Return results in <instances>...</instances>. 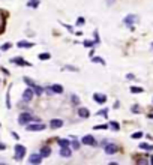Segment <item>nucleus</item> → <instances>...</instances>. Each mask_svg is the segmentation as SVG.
<instances>
[{
  "mask_svg": "<svg viewBox=\"0 0 153 165\" xmlns=\"http://www.w3.org/2000/svg\"><path fill=\"white\" fill-rule=\"evenodd\" d=\"M18 122H20V125H29V123H32V122H41V119L33 117L30 113H21V114H20Z\"/></svg>",
  "mask_w": 153,
  "mask_h": 165,
  "instance_id": "1",
  "label": "nucleus"
},
{
  "mask_svg": "<svg viewBox=\"0 0 153 165\" xmlns=\"http://www.w3.org/2000/svg\"><path fill=\"white\" fill-rule=\"evenodd\" d=\"M47 92H48L50 95H62L63 93V87L60 84H53L50 87H47Z\"/></svg>",
  "mask_w": 153,
  "mask_h": 165,
  "instance_id": "2",
  "label": "nucleus"
},
{
  "mask_svg": "<svg viewBox=\"0 0 153 165\" xmlns=\"http://www.w3.org/2000/svg\"><path fill=\"white\" fill-rule=\"evenodd\" d=\"M45 129V125H42L41 122H33L32 125H27V131L30 132H38V131H44Z\"/></svg>",
  "mask_w": 153,
  "mask_h": 165,
  "instance_id": "3",
  "label": "nucleus"
},
{
  "mask_svg": "<svg viewBox=\"0 0 153 165\" xmlns=\"http://www.w3.org/2000/svg\"><path fill=\"white\" fill-rule=\"evenodd\" d=\"M14 150H15V156H17V159H23V158H24V155L27 153V150H26V147H24V146H21V144H17Z\"/></svg>",
  "mask_w": 153,
  "mask_h": 165,
  "instance_id": "4",
  "label": "nucleus"
},
{
  "mask_svg": "<svg viewBox=\"0 0 153 165\" xmlns=\"http://www.w3.org/2000/svg\"><path fill=\"white\" fill-rule=\"evenodd\" d=\"M104 150H105V153H107V155H114V153H117L119 147L116 146V144H113V143H107L104 146Z\"/></svg>",
  "mask_w": 153,
  "mask_h": 165,
  "instance_id": "5",
  "label": "nucleus"
},
{
  "mask_svg": "<svg viewBox=\"0 0 153 165\" xmlns=\"http://www.w3.org/2000/svg\"><path fill=\"white\" fill-rule=\"evenodd\" d=\"M81 143L86 144V146H96V140L93 135H84L81 138Z\"/></svg>",
  "mask_w": 153,
  "mask_h": 165,
  "instance_id": "6",
  "label": "nucleus"
},
{
  "mask_svg": "<svg viewBox=\"0 0 153 165\" xmlns=\"http://www.w3.org/2000/svg\"><path fill=\"white\" fill-rule=\"evenodd\" d=\"M137 20H138V17H137V15L129 14V15H126V17L123 18V23H125L126 26H129V27H132V24L137 23Z\"/></svg>",
  "mask_w": 153,
  "mask_h": 165,
  "instance_id": "7",
  "label": "nucleus"
},
{
  "mask_svg": "<svg viewBox=\"0 0 153 165\" xmlns=\"http://www.w3.org/2000/svg\"><path fill=\"white\" fill-rule=\"evenodd\" d=\"M63 126V120L62 119H51L50 120V128L51 129H60Z\"/></svg>",
  "mask_w": 153,
  "mask_h": 165,
  "instance_id": "8",
  "label": "nucleus"
},
{
  "mask_svg": "<svg viewBox=\"0 0 153 165\" xmlns=\"http://www.w3.org/2000/svg\"><path fill=\"white\" fill-rule=\"evenodd\" d=\"M33 95H35L33 89H26L24 93H23V101H24V102H30L32 99H33Z\"/></svg>",
  "mask_w": 153,
  "mask_h": 165,
  "instance_id": "9",
  "label": "nucleus"
},
{
  "mask_svg": "<svg viewBox=\"0 0 153 165\" xmlns=\"http://www.w3.org/2000/svg\"><path fill=\"white\" fill-rule=\"evenodd\" d=\"M93 99H95L98 104H101V105L107 102V96L102 95V93H95V95H93Z\"/></svg>",
  "mask_w": 153,
  "mask_h": 165,
  "instance_id": "10",
  "label": "nucleus"
},
{
  "mask_svg": "<svg viewBox=\"0 0 153 165\" xmlns=\"http://www.w3.org/2000/svg\"><path fill=\"white\" fill-rule=\"evenodd\" d=\"M29 162L30 164H41L42 162V156H41V153H35V155H32L30 158H29Z\"/></svg>",
  "mask_w": 153,
  "mask_h": 165,
  "instance_id": "11",
  "label": "nucleus"
},
{
  "mask_svg": "<svg viewBox=\"0 0 153 165\" xmlns=\"http://www.w3.org/2000/svg\"><path fill=\"white\" fill-rule=\"evenodd\" d=\"M11 63H15V65H20V66H30V63H27L26 60L20 57H15V59H11Z\"/></svg>",
  "mask_w": 153,
  "mask_h": 165,
  "instance_id": "12",
  "label": "nucleus"
},
{
  "mask_svg": "<svg viewBox=\"0 0 153 165\" xmlns=\"http://www.w3.org/2000/svg\"><path fill=\"white\" fill-rule=\"evenodd\" d=\"M78 116L83 119H89L90 117V111L87 108H78Z\"/></svg>",
  "mask_w": 153,
  "mask_h": 165,
  "instance_id": "13",
  "label": "nucleus"
},
{
  "mask_svg": "<svg viewBox=\"0 0 153 165\" xmlns=\"http://www.w3.org/2000/svg\"><path fill=\"white\" fill-rule=\"evenodd\" d=\"M17 47H18V48H32L33 44L29 42V41H20V42L17 44Z\"/></svg>",
  "mask_w": 153,
  "mask_h": 165,
  "instance_id": "14",
  "label": "nucleus"
},
{
  "mask_svg": "<svg viewBox=\"0 0 153 165\" xmlns=\"http://www.w3.org/2000/svg\"><path fill=\"white\" fill-rule=\"evenodd\" d=\"M60 155H62L63 158H69V156L72 155V150H71L69 147H60Z\"/></svg>",
  "mask_w": 153,
  "mask_h": 165,
  "instance_id": "15",
  "label": "nucleus"
},
{
  "mask_svg": "<svg viewBox=\"0 0 153 165\" xmlns=\"http://www.w3.org/2000/svg\"><path fill=\"white\" fill-rule=\"evenodd\" d=\"M39 153H41V156H42V158H48V156L51 155V149L45 146V147H42V149H41V152H39Z\"/></svg>",
  "mask_w": 153,
  "mask_h": 165,
  "instance_id": "16",
  "label": "nucleus"
},
{
  "mask_svg": "<svg viewBox=\"0 0 153 165\" xmlns=\"http://www.w3.org/2000/svg\"><path fill=\"white\" fill-rule=\"evenodd\" d=\"M57 143H59V146H60V147H69V144H71V141L66 140V138H60Z\"/></svg>",
  "mask_w": 153,
  "mask_h": 165,
  "instance_id": "17",
  "label": "nucleus"
},
{
  "mask_svg": "<svg viewBox=\"0 0 153 165\" xmlns=\"http://www.w3.org/2000/svg\"><path fill=\"white\" fill-rule=\"evenodd\" d=\"M27 6H29V8L36 9L38 6H39V0H29V2H27Z\"/></svg>",
  "mask_w": 153,
  "mask_h": 165,
  "instance_id": "18",
  "label": "nucleus"
},
{
  "mask_svg": "<svg viewBox=\"0 0 153 165\" xmlns=\"http://www.w3.org/2000/svg\"><path fill=\"white\" fill-rule=\"evenodd\" d=\"M50 59H51L50 53H41L39 54V60H50Z\"/></svg>",
  "mask_w": 153,
  "mask_h": 165,
  "instance_id": "19",
  "label": "nucleus"
},
{
  "mask_svg": "<svg viewBox=\"0 0 153 165\" xmlns=\"http://www.w3.org/2000/svg\"><path fill=\"white\" fill-rule=\"evenodd\" d=\"M32 89H33V92H35V95H42V93H44V89L39 87V86H36V84L33 86Z\"/></svg>",
  "mask_w": 153,
  "mask_h": 165,
  "instance_id": "20",
  "label": "nucleus"
},
{
  "mask_svg": "<svg viewBox=\"0 0 153 165\" xmlns=\"http://www.w3.org/2000/svg\"><path fill=\"white\" fill-rule=\"evenodd\" d=\"M108 126H110L113 131H119V129H120V125H119L117 122H110V123H108Z\"/></svg>",
  "mask_w": 153,
  "mask_h": 165,
  "instance_id": "21",
  "label": "nucleus"
},
{
  "mask_svg": "<svg viewBox=\"0 0 153 165\" xmlns=\"http://www.w3.org/2000/svg\"><path fill=\"white\" fill-rule=\"evenodd\" d=\"M140 149H144V150H153V146H150V144H146V143H141L140 144Z\"/></svg>",
  "mask_w": 153,
  "mask_h": 165,
  "instance_id": "22",
  "label": "nucleus"
},
{
  "mask_svg": "<svg viewBox=\"0 0 153 165\" xmlns=\"http://www.w3.org/2000/svg\"><path fill=\"white\" fill-rule=\"evenodd\" d=\"M83 45H84V47H87V48H92V47H95V45H96V42H93V41H84Z\"/></svg>",
  "mask_w": 153,
  "mask_h": 165,
  "instance_id": "23",
  "label": "nucleus"
},
{
  "mask_svg": "<svg viewBox=\"0 0 153 165\" xmlns=\"http://www.w3.org/2000/svg\"><path fill=\"white\" fill-rule=\"evenodd\" d=\"M132 93H143V89L141 87H131Z\"/></svg>",
  "mask_w": 153,
  "mask_h": 165,
  "instance_id": "24",
  "label": "nucleus"
},
{
  "mask_svg": "<svg viewBox=\"0 0 153 165\" xmlns=\"http://www.w3.org/2000/svg\"><path fill=\"white\" fill-rule=\"evenodd\" d=\"M92 62H93V63H101V65H105V62L102 60V59H99V57H93V59H92Z\"/></svg>",
  "mask_w": 153,
  "mask_h": 165,
  "instance_id": "25",
  "label": "nucleus"
},
{
  "mask_svg": "<svg viewBox=\"0 0 153 165\" xmlns=\"http://www.w3.org/2000/svg\"><path fill=\"white\" fill-rule=\"evenodd\" d=\"M93 129H101V131H102V129H108V125H96Z\"/></svg>",
  "mask_w": 153,
  "mask_h": 165,
  "instance_id": "26",
  "label": "nucleus"
},
{
  "mask_svg": "<svg viewBox=\"0 0 153 165\" xmlns=\"http://www.w3.org/2000/svg\"><path fill=\"white\" fill-rule=\"evenodd\" d=\"M71 99H72V102H74L75 105H78V104H80V99H78V96H77V95H72V96H71Z\"/></svg>",
  "mask_w": 153,
  "mask_h": 165,
  "instance_id": "27",
  "label": "nucleus"
},
{
  "mask_svg": "<svg viewBox=\"0 0 153 165\" xmlns=\"http://www.w3.org/2000/svg\"><path fill=\"white\" fill-rule=\"evenodd\" d=\"M96 114L98 116H108V110H101V111H98Z\"/></svg>",
  "mask_w": 153,
  "mask_h": 165,
  "instance_id": "28",
  "label": "nucleus"
},
{
  "mask_svg": "<svg viewBox=\"0 0 153 165\" xmlns=\"http://www.w3.org/2000/svg\"><path fill=\"white\" fill-rule=\"evenodd\" d=\"M84 23H86V20H84L83 17H80V18L77 20V26H83Z\"/></svg>",
  "mask_w": 153,
  "mask_h": 165,
  "instance_id": "29",
  "label": "nucleus"
},
{
  "mask_svg": "<svg viewBox=\"0 0 153 165\" xmlns=\"http://www.w3.org/2000/svg\"><path fill=\"white\" fill-rule=\"evenodd\" d=\"M93 33H95V35H93V36H95V42H96V44H99V42H101V39H99V35H98V30H95V32H93Z\"/></svg>",
  "mask_w": 153,
  "mask_h": 165,
  "instance_id": "30",
  "label": "nucleus"
},
{
  "mask_svg": "<svg viewBox=\"0 0 153 165\" xmlns=\"http://www.w3.org/2000/svg\"><path fill=\"white\" fill-rule=\"evenodd\" d=\"M72 149L78 150V149H80V143H78V141H72Z\"/></svg>",
  "mask_w": 153,
  "mask_h": 165,
  "instance_id": "31",
  "label": "nucleus"
},
{
  "mask_svg": "<svg viewBox=\"0 0 153 165\" xmlns=\"http://www.w3.org/2000/svg\"><path fill=\"white\" fill-rule=\"evenodd\" d=\"M143 137V132H135V134H132V138H141Z\"/></svg>",
  "mask_w": 153,
  "mask_h": 165,
  "instance_id": "32",
  "label": "nucleus"
},
{
  "mask_svg": "<svg viewBox=\"0 0 153 165\" xmlns=\"http://www.w3.org/2000/svg\"><path fill=\"white\" fill-rule=\"evenodd\" d=\"M62 26H65V27L68 29V30H69L71 33H74V29H72V26H68V24H65V23H62Z\"/></svg>",
  "mask_w": 153,
  "mask_h": 165,
  "instance_id": "33",
  "label": "nucleus"
},
{
  "mask_svg": "<svg viewBox=\"0 0 153 165\" xmlns=\"http://www.w3.org/2000/svg\"><path fill=\"white\" fill-rule=\"evenodd\" d=\"M9 48H11V44H5L3 47H2V50H3V51H6V50H9Z\"/></svg>",
  "mask_w": 153,
  "mask_h": 165,
  "instance_id": "34",
  "label": "nucleus"
},
{
  "mask_svg": "<svg viewBox=\"0 0 153 165\" xmlns=\"http://www.w3.org/2000/svg\"><path fill=\"white\" fill-rule=\"evenodd\" d=\"M65 68H66V69H68V71H75V72L78 71L77 68H74V66H65Z\"/></svg>",
  "mask_w": 153,
  "mask_h": 165,
  "instance_id": "35",
  "label": "nucleus"
},
{
  "mask_svg": "<svg viewBox=\"0 0 153 165\" xmlns=\"http://www.w3.org/2000/svg\"><path fill=\"white\" fill-rule=\"evenodd\" d=\"M132 111H134V113H138V111H140V108L137 107V105H134V107H132Z\"/></svg>",
  "mask_w": 153,
  "mask_h": 165,
  "instance_id": "36",
  "label": "nucleus"
},
{
  "mask_svg": "<svg viewBox=\"0 0 153 165\" xmlns=\"http://www.w3.org/2000/svg\"><path fill=\"white\" fill-rule=\"evenodd\" d=\"M126 78H128V80H134V78H135V77H134V75H132V74H128V75H126Z\"/></svg>",
  "mask_w": 153,
  "mask_h": 165,
  "instance_id": "37",
  "label": "nucleus"
},
{
  "mask_svg": "<svg viewBox=\"0 0 153 165\" xmlns=\"http://www.w3.org/2000/svg\"><path fill=\"white\" fill-rule=\"evenodd\" d=\"M0 149L3 150V149H6V146H5V144H0Z\"/></svg>",
  "mask_w": 153,
  "mask_h": 165,
  "instance_id": "38",
  "label": "nucleus"
}]
</instances>
